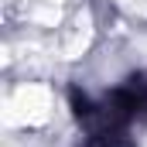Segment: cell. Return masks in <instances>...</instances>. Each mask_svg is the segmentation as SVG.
<instances>
[{"instance_id": "cell-1", "label": "cell", "mask_w": 147, "mask_h": 147, "mask_svg": "<svg viewBox=\"0 0 147 147\" xmlns=\"http://www.w3.org/2000/svg\"><path fill=\"white\" fill-rule=\"evenodd\" d=\"M75 120L89 147H130L134 127L147 123V72L130 75L99 99H75Z\"/></svg>"}]
</instances>
